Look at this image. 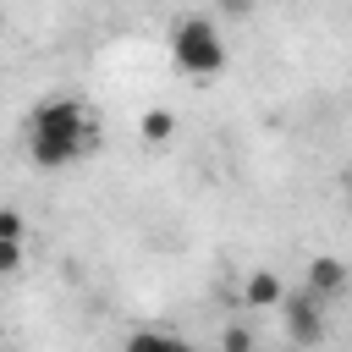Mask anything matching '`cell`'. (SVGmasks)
<instances>
[{"label": "cell", "mask_w": 352, "mask_h": 352, "mask_svg": "<svg viewBox=\"0 0 352 352\" xmlns=\"http://www.w3.org/2000/svg\"><path fill=\"white\" fill-rule=\"evenodd\" d=\"M82 148H94V116H82L77 99H50L33 110V132H28L33 165L55 170V165H72Z\"/></svg>", "instance_id": "obj_1"}, {"label": "cell", "mask_w": 352, "mask_h": 352, "mask_svg": "<svg viewBox=\"0 0 352 352\" xmlns=\"http://www.w3.org/2000/svg\"><path fill=\"white\" fill-rule=\"evenodd\" d=\"M170 60H176L187 77H214V72H226L220 28H214L209 16H182V22H170Z\"/></svg>", "instance_id": "obj_2"}, {"label": "cell", "mask_w": 352, "mask_h": 352, "mask_svg": "<svg viewBox=\"0 0 352 352\" xmlns=\"http://www.w3.org/2000/svg\"><path fill=\"white\" fill-rule=\"evenodd\" d=\"M280 314H286V341H292V346H319V341H324V314H319V297H314V292L286 297Z\"/></svg>", "instance_id": "obj_3"}, {"label": "cell", "mask_w": 352, "mask_h": 352, "mask_svg": "<svg viewBox=\"0 0 352 352\" xmlns=\"http://www.w3.org/2000/svg\"><path fill=\"white\" fill-rule=\"evenodd\" d=\"M341 286H346V264H341L336 253L308 258V292H314V297H336Z\"/></svg>", "instance_id": "obj_4"}, {"label": "cell", "mask_w": 352, "mask_h": 352, "mask_svg": "<svg viewBox=\"0 0 352 352\" xmlns=\"http://www.w3.org/2000/svg\"><path fill=\"white\" fill-rule=\"evenodd\" d=\"M242 297H248V308H280V302H286V286H280V275L253 270L248 286H242Z\"/></svg>", "instance_id": "obj_5"}, {"label": "cell", "mask_w": 352, "mask_h": 352, "mask_svg": "<svg viewBox=\"0 0 352 352\" xmlns=\"http://www.w3.org/2000/svg\"><path fill=\"white\" fill-rule=\"evenodd\" d=\"M126 352H192L182 336H165V330H132L126 336Z\"/></svg>", "instance_id": "obj_6"}, {"label": "cell", "mask_w": 352, "mask_h": 352, "mask_svg": "<svg viewBox=\"0 0 352 352\" xmlns=\"http://www.w3.org/2000/svg\"><path fill=\"white\" fill-rule=\"evenodd\" d=\"M138 132H143L148 143H170V132H176V116H170V110H148V116L138 121Z\"/></svg>", "instance_id": "obj_7"}, {"label": "cell", "mask_w": 352, "mask_h": 352, "mask_svg": "<svg viewBox=\"0 0 352 352\" xmlns=\"http://www.w3.org/2000/svg\"><path fill=\"white\" fill-rule=\"evenodd\" d=\"M220 352H253V330L248 324H226L220 330Z\"/></svg>", "instance_id": "obj_8"}, {"label": "cell", "mask_w": 352, "mask_h": 352, "mask_svg": "<svg viewBox=\"0 0 352 352\" xmlns=\"http://www.w3.org/2000/svg\"><path fill=\"white\" fill-rule=\"evenodd\" d=\"M22 264V242H11V236H0V275H11Z\"/></svg>", "instance_id": "obj_9"}, {"label": "cell", "mask_w": 352, "mask_h": 352, "mask_svg": "<svg viewBox=\"0 0 352 352\" xmlns=\"http://www.w3.org/2000/svg\"><path fill=\"white\" fill-rule=\"evenodd\" d=\"M0 236L22 242V214H16V209H0Z\"/></svg>", "instance_id": "obj_10"}, {"label": "cell", "mask_w": 352, "mask_h": 352, "mask_svg": "<svg viewBox=\"0 0 352 352\" xmlns=\"http://www.w3.org/2000/svg\"><path fill=\"white\" fill-rule=\"evenodd\" d=\"M220 11H226V16H248V11H253V0H220Z\"/></svg>", "instance_id": "obj_11"}]
</instances>
